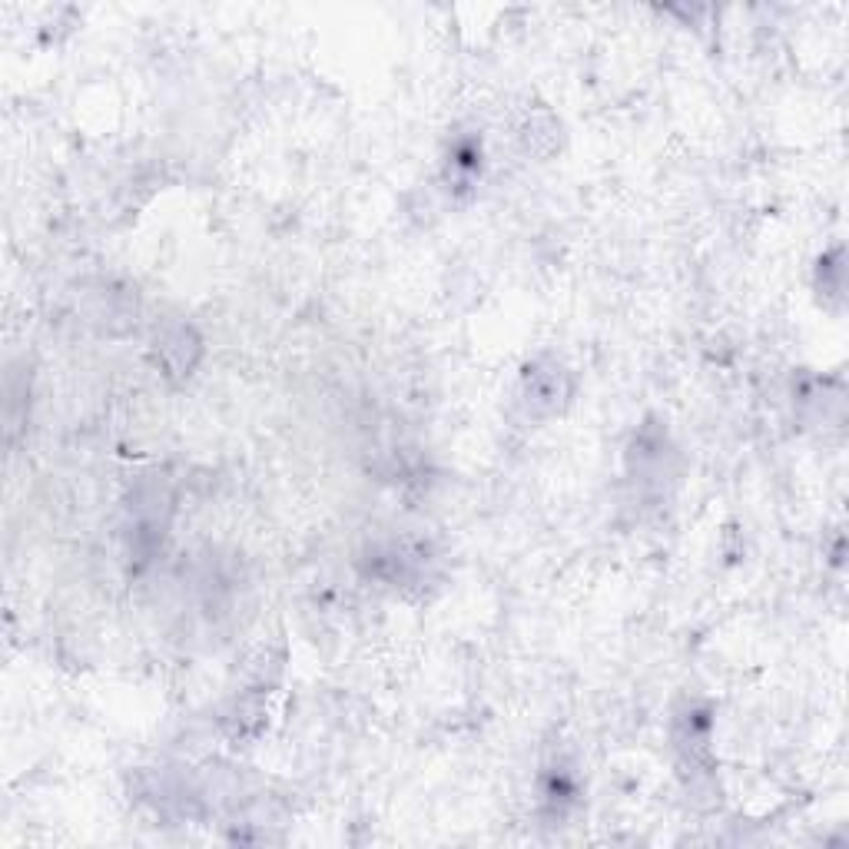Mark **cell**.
I'll return each mask as SVG.
<instances>
[{"mask_svg": "<svg viewBox=\"0 0 849 849\" xmlns=\"http://www.w3.org/2000/svg\"><path fill=\"white\" fill-rule=\"evenodd\" d=\"M524 402H528L534 412H558L561 398L568 395V389H564V372L558 369V365H551V369H534L528 372V389H524Z\"/></svg>", "mask_w": 849, "mask_h": 849, "instance_id": "obj_1", "label": "cell"}, {"mask_svg": "<svg viewBox=\"0 0 849 849\" xmlns=\"http://www.w3.org/2000/svg\"><path fill=\"white\" fill-rule=\"evenodd\" d=\"M183 345H199V342L193 339V332H190V329H183V326H173L170 332L163 335L160 342H156V349H160L163 362H170V355H173V352L180 355V372H186V369H190V365H193V359H186Z\"/></svg>", "mask_w": 849, "mask_h": 849, "instance_id": "obj_2", "label": "cell"}]
</instances>
